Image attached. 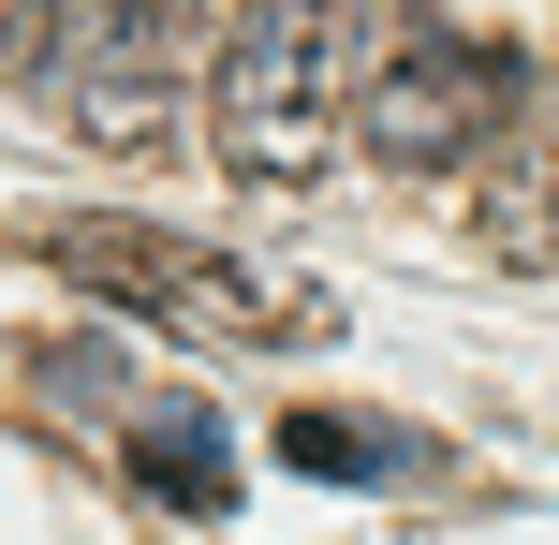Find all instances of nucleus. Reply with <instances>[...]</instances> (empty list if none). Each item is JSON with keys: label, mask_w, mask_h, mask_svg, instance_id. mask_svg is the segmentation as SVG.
<instances>
[{"label": "nucleus", "mask_w": 559, "mask_h": 545, "mask_svg": "<svg viewBox=\"0 0 559 545\" xmlns=\"http://www.w3.org/2000/svg\"><path fill=\"white\" fill-rule=\"evenodd\" d=\"M280 458L324 472V487H413V472H442V442L383 428V413H280Z\"/></svg>", "instance_id": "423d86ee"}, {"label": "nucleus", "mask_w": 559, "mask_h": 545, "mask_svg": "<svg viewBox=\"0 0 559 545\" xmlns=\"http://www.w3.org/2000/svg\"><path fill=\"white\" fill-rule=\"evenodd\" d=\"M45 29H59V0H0V74H29V59H45Z\"/></svg>", "instance_id": "6e6552de"}, {"label": "nucleus", "mask_w": 559, "mask_h": 545, "mask_svg": "<svg viewBox=\"0 0 559 545\" xmlns=\"http://www.w3.org/2000/svg\"><path fill=\"white\" fill-rule=\"evenodd\" d=\"M133 487L177 501V517H236V442L206 399H147L133 413Z\"/></svg>", "instance_id": "39448f33"}, {"label": "nucleus", "mask_w": 559, "mask_h": 545, "mask_svg": "<svg viewBox=\"0 0 559 545\" xmlns=\"http://www.w3.org/2000/svg\"><path fill=\"white\" fill-rule=\"evenodd\" d=\"M29 369H45V399H59V413H118V399H133V369H118L104 340H59V354H29Z\"/></svg>", "instance_id": "0eeeda50"}, {"label": "nucleus", "mask_w": 559, "mask_h": 545, "mask_svg": "<svg viewBox=\"0 0 559 545\" xmlns=\"http://www.w3.org/2000/svg\"><path fill=\"white\" fill-rule=\"evenodd\" d=\"M192 15L206 0H88L74 45H59V88H74V118L104 147H163V118L192 104Z\"/></svg>", "instance_id": "20e7f679"}, {"label": "nucleus", "mask_w": 559, "mask_h": 545, "mask_svg": "<svg viewBox=\"0 0 559 545\" xmlns=\"http://www.w3.org/2000/svg\"><path fill=\"white\" fill-rule=\"evenodd\" d=\"M368 45H383V29H354V0H251V15H236L222 74H206V133H222V163L251 177V192L265 177H324Z\"/></svg>", "instance_id": "f257e3e1"}, {"label": "nucleus", "mask_w": 559, "mask_h": 545, "mask_svg": "<svg viewBox=\"0 0 559 545\" xmlns=\"http://www.w3.org/2000/svg\"><path fill=\"white\" fill-rule=\"evenodd\" d=\"M29 251L59 265V281H88V295H118V310H147V324H177V340H324V295H295V281H265V265H236V251H206V236H163V222H118V206H74V222H45Z\"/></svg>", "instance_id": "f03ea898"}, {"label": "nucleus", "mask_w": 559, "mask_h": 545, "mask_svg": "<svg viewBox=\"0 0 559 545\" xmlns=\"http://www.w3.org/2000/svg\"><path fill=\"white\" fill-rule=\"evenodd\" d=\"M515 104H531L515 45H486V29H397V45L354 59L338 133H354L368 163H397V177H456V163H486V147L515 133Z\"/></svg>", "instance_id": "7ed1b4c3"}]
</instances>
